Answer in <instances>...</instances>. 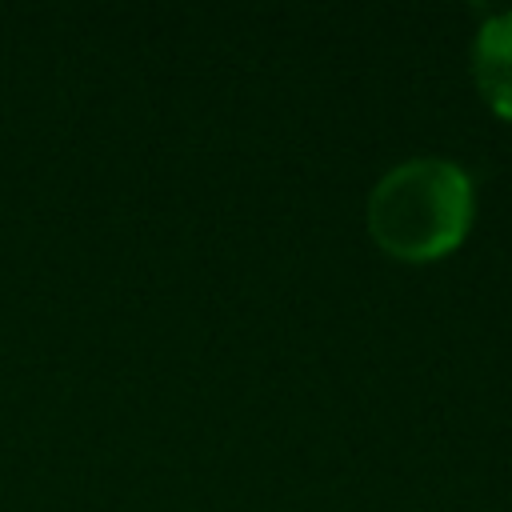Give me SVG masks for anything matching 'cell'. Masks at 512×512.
Returning a JSON list of instances; mask_svg holds the SVG:
<instances>
[{
	"instance_id": "cell-1",
	"label": "cell",
	"mask_w": 512,
	"mask_h": 512,
	"mask_svg": "<svg viewBox=\"0 0 512 512\" xmlns=\"http://www.w3.org/2000/svg\"><path fill=\"white\" fill-rule=\"evenodd\" d=\"M476 184L456 160L416 156L380 176L368 196L376 244L400 260H436L456 248L472 224Z\"/></svg>"
},
{
	"instance_id": "cell-2",
	"label": "cell",
	"mask_w": 512,
	"mask_h": 512,
	"mask_svg": "<svg viewBox=\"0 0 512 512\" xmlns=\"http://www.w3.org/2000/svg\"><path fill=\"white\" fill-rule=\"evenodd\" d=\"M472 72L484 100L512 120V8L484 20L472 44Z\"/></svg>"
}]
</instances>
